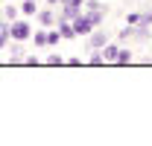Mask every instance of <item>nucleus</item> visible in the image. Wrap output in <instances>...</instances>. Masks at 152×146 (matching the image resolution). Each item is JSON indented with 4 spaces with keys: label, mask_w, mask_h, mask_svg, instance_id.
<instances>
[{
    "label": "nucleus",
    "mask_w": 152,
    "mask_h": 146,
    "mask_svg": "<svg viewBox=\"0 0 152 146\" xmlns=\"http://www.w3.org/2000/svg\"><path fill=\"white\" fill-rule=\"evenodd\" d=\"M105 44H108L105 32H94V29H91V35H88V47H91V50H102Z\"/></svg>",
    "instance_id": "5"
},
{
    "label": "nucleus",
    "mask_w": 152,
    "mask_h": 146,
    "mask_svg": "<svg viewBox=\"0 0 152 146\" xmlns=\"http://www.w3.org/2000/svg\"><path fill=\"white\" fill-rule=\"evenodd\" d=\"M56 23H58V35L64 38V41L76 38V32H73V23H70V20H64V18H56Z\"/></svg>",
    "instance_id": "4"
},
{
    "label": "nucleus",
    "mask_w": 152,
    "mask_h": 146,
    "mask_svg": "<svg viewBox=\"0 0 152 146\" xmlns=\"http://www.w3.org/2000/svg\"><path fill=\"white\" fill-rule=\"evenodd\" d=\"M140 23V12H129L126 15V26H137Z\"/></svg>",
    "instance_id": "17"
},
{
    "label": "nucleus",
    "mask_w": 152,
    "mask_h": 146,
    "mask_svg": "<svg viewBox=\"0 0 152 146\" xmlns=\"http://www.w3.org/2000/svg\"><path fill=\"white\" fill-rule=\"evenodd\" d=\"M82 15V6H61V12H58L56 18H64V20H76Z\"/></svg>",
    "instance_id": "7"
},
{
    "label": "nucleus",
    "mask_w": 152,
    "mask_h": 146,
    "mask_svg": "<svg viewBox=\"0 0 152 146\" xmlns=\"http://www.w3.org/2000/svg\"><path fill=\"white\" fill-rule=\"evenodd\" d=\"M18 15H20V9H15V6H6V9H3V20H6V23L18 20Z\"/></svg>",
    "instance_id": "10"
},
{
    "label": "nucleus",
    "mask_w": 152,
    "mask_h": 146,
    "mask_svg": "<svg viewBox=\"0 0 152 146\" xmlns=\"http://www.w3.org/2000/svg\"><path fill=\"white\" fill-rule=\"evenodd\" d=\"M132 61V53L129 50H117V58H114V64H129Z\"/></svg>",
    "instance_id": "12"
},
{
    "label": "nucleus",
    "mask_w": 152,
    "mask_h": 146,
    "mask_svg": "<svg viewBox=\"0 0 152 146\" xmlns=\"http://www.w3.org/2000/svg\"><path fill=\"white\" fill-rule=\"evenodd\" d=\"M23 64H29V67H38V58H35V55H26V58H23Z\"/></svg>",
    "instance_id": "22"
},
{
    "label": "nucleus",
    "mask_w": 152,
    "mask_h": 146,
    "mask_svg": "<svg viewBox=\"0 0 152 146\" xmlns=\"http://www.w3.org/2000/svg\"><path fill=\"white\" fill-rule=\"evenodd\" d=\"M58 6H85V0H58Z\"/></svg>",
    "instance_id": "21"
},
{
    "label": "nucleus",
    "mask_w": 152,
    "mask_h": 146,
    "mask_svg": "<svg viewBox=\"0 0 152 146\" xmlns=\"http://www.w3.org/2000/svg\"><path fill=\"white\" fill-rule=\"evenodd\" d=\"M58 41H61V35H58V29H47V47H56Z\"/></svg>",
    "instance_id": "13"
},
{
    "label": "nucleus",
    "mask_w": 152,
    "mask_h": 146,
    "mask_svg": "<svg viewBox=\"0 0 152 146\" xmlns=\"http://www.w3.org/2000/svg\"><path fill=\"white\" fill-rule=\"evenodd\" d=\"M35 18H38V23H41L44 29H50V26L56 23V12H53V9H38Z\"/></svg>",
    "instance_id": "3"
},
{
    "label": "nucleus",
    "mask_w": 152,
    "mask_h": 146,
    "mask_svg": "<svg viewBox=\"0 0 152 146\" xmlns=\"http://www.w3.org/2000/svg\"><path fill=\"white\" fill-rule=\"evenodd\" d=\"M35 38V47H47V29H41V32H32Z\"/></svg>",
    "instance_id": "16"
},
{
    "label": "nucleus",
    "mask_w": 152,
    "mask_h": 146,
    "mask_svg": "<svg viewBox=\"0 0 152 146\" xmlns=\"http://www.w3.org/2000/svg\"><path fill=\"white\" fill-rule=\"evenodd\" d=\"M9 41H12V38H9V29L3 26V29H0V47H9Z\"/></svg>",
    "instance_id": "19"
},
{
    "label": "nucleus",
    "mask_w": 152,
    "mask_h": 146,
    "mask_svg": "<svg viewBox=\"0 0 152 146\" xmlns=\"http://www.w3.org/2000/svg\"><path fill=\"white\" fill-rule=\"evenodd\" d=\"M3 26H6V20H3V18H0V29H3Z\"/></svg>",
    "instance_id": "24"
},
{
    "label": "nucleus",
    "mask_w": 152,
    "mask_h": 146,
    "mask_svg": "<svg viewBox=\"0 0 152 146\" xmlns=\"http://www.w3.org/2000/svg\"><path fill=\"white\" fill-rule=\"evenodd\" d=\"M70 23H73V32H76V35H85V38L91 35V29H94V23L88 20V15H85V12H82L76 20H70Z\"/></svg>",
    "instance_id": "2"
},
{
    "label": "nucleus",
    "mask_w": 152,
    "mask_h": 146,
    "mask_svg": "<svg viewBox=\"0 0 152 146\" xmlns=\"http://www.w3.org/2000/svg\"><path fill=\"white\" fill-rule=\"evenodd\" d=\"M117 50H120L117 44H105V47H102V58H105V61H114V58H117Z\"/></svg>",
    "instance_id": "9"
},
{
    "label": "nucleus",
    "mask_w": 152,
    "mask_h": 146,
    "mask_svg": "<svg viewBox=\"0 0 152 146\" xmlns=\"http://www.w3.org/2000/svg\"><path fill=\"white\" fill-rule=\"evenodd\" d=\"M140 26H152V12H143L140 15Z\"/></svg>",
    "instance_id": "20"
},
{
    "label": "nucleus",
    "mask_w": 152,
    "mask_h": 146,
    "mask_svg": "<svg viewBox=\"0 0 152 146\" xmlns=\"http://www.w3.org/2000/svg\"><path fill=\"white\" fill-rule=\"evenodd\" d=\"M9 61H12V64H20V61H23V47H20V41H9Z\"/></svg>",
    "instance_id": "6"
},
{
    "label": "nucleus",
    "mask_w": 152,
    "mask_h": 146,
    "mask_svg": "<svg viewBox=\"0 0 152 146\" xmlns=\"http://www.w3.org/2000/svg\"><path fill=\"white\" fill-rule=\"evenodd\" d=\"M88 61H91V64H96V67H99V64H105V58H102V50H91V58H88Z\"/></svg>",
    "instance_id": "15"
},
{
    "label": "nucleus",
    "mask_w": 152,
    "mask_h": 146,
    "mask_svg": "<svg viewBox=\"0 0 152 146\" xmlns=\"http://www.w3.org/2000/svg\"><path fill=\"white\" fill-rule=\"evenodd\" d=\"M6 29H9V38L12 41H26V38H32V26L26 23V20H12V23H6Z\"/></svg>",
    "instance_id": "1"
},
{
    "label": "nucleus",
    "mask_w": 152,
    "mask_h": 146,
    "mask_svg": "<svg viewBox=\"0 0 152 146\" xmlns=\"http://www.w3.org/2000/svg\"><path fill=\"white\" fill-rule=\"evenodd\" d=\"M47 64H53V67H61V64H64V58H61L58 53H53V55H47Z\"/></svg>",
    "instance_id": "18"
},
{
    "label": "nucleus",
    "mask_w": 152,
    "mask_h": 146,
    "mask_svg": "<svg viewBox=\"0 0 152 146\" xmlns=\"http://www.w3.org/2000/svg\"><path fill=\"white\" fill-rule=\"evenodd\" d=\"M20 15H23V18L38 15V3H35V0H23V3H20Z\"/></svg>",
    "instance_id": "8"
},
{
    "label": "nucleus",
    "mask_w": 152,
    "mask_h": 146,
    "mask_svg": "<svg viewBox=\"0 0 152 146\" xmlns=\"http://www.w3.org/2000/svg\"><path fill=\"white\" fill-rule=\"evenodd\" d=\"M82 9H85V12H105V6H102L99 0H88V3H85Z\"/></svg>",
    "instance_id": "11"
},
{
    "label": "nucleus",
    "mask_w": 152,
    "mask_h": 146,
    "mask_svg": "<svg viewBox=\"0 0 152 146\" xmlns=\"http://www.w3.org/2000/svg\"><path fill=\"white\" fill-rule=\"evenodd\" d=\"M47 3H50V6H56V3H58V0H47Z\"/></svg>",
    "instance_id": "23"
},
{
    "label": "nucleus",
    "mask_w": 152,
    "mask_h": 146,
    "mask_svg": "<svg viewBox=\"0 0 152 146\" xmlns=\"http://www.w3.org/2000/svg\"><path fill=\"white\" fill-rule=\"evenodd\" d=\"M85 15H88V20H91L94 26H99V23L105 20V12H85Z\"/></svg>",
    "instance_id": "14"
}]
</instances>
